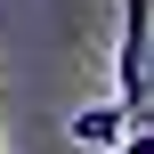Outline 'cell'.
Here are the masks:
<instances>
[{"label": "cell", "mask_w": 154, "mask_h": 154, "mask_svg": "<svg viewBox=\"0 0 154 154\" xmlns=\"http://www.w3.org/2000/svg\"><path fill=\"white\" fill-rule=\"evenodd\" d=\"M146 49H154V8H146V0H122V49H114L122 97H114V106H130L138 122H146Z\"/></svg>", "instance_id": "obj_1"}, {"label": "cell", "mask_w": 154, "mask_h": 154, "mask_svg": "<svg viewBox=\"0 0 154 154\" xmlns=\"http://www.w3.org/2000/svg\"><path fill=\"white\" fill-rule=\"evenodd\" d=\"M106 154H154V138H146V122H138V130H122V138H114Z\"/></svg>", "instance_id": "obj_3"}, {"label": "cell", "mask_w": 154, "mask_h": 154, "mask_svg": "<svg viewBox=\"0 0 154 154\" xmlns=\"http://www.w3.org/2000/svg\"><path fill=\"white\" fill-rule=\"evenodd\" d=\"M122 130H138V114H130V106H81V114L65 122V138H73V146H114Z\"/></svg>", "instance_id": "obj_2"}]
</instances>
